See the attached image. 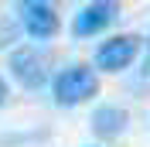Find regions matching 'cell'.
<instances>
[{
    "label": "cell",
    "instance_id": "1",
    "mask_svg": "<svg viewBox=\"0 0 150 147\" xmlns=\"http://www.w3.org/2000/svg\"><path fill=\"white\" fill-rule=\"evenodd\" d=\"M55 103L58 106H79V103H89L99 92V72H96V65L89 62H75L68 69L55 75Z\"/></svg>",
    "mask_w": 150,
    "mask_h": 147
},
{
    "label": "cell",
    "instance_id": "2",
    "mask_svg": "<svg viewBox=\"0 0 150 147\" xmlns=\"http://www.w3.org/2000/svg\"><path fill=\"white\" fill-rule=\"evenodd\" d=\"M140 45H143L140 34H112L106 41H99V48H96V55H92L96 72H123L126 65L137 62Z\"/></svg>",
    "mask_w": 150,
    "mask_h": 147
},
{
    "label": "cell",
    "instance_id": "3",
    "mask_svg": "<svg viewBox=\"0 0 150 147\" xmlns=\"http://www.w3.org/2000/svg\"><path fill=\"white\" fill-rule=\"evenodd\" d=\"M7 69L24 89H41V86H48V75H51L45 51L34 45H17L7 58Z\"/></svg>",
    "mask_w": 150,
    "mask_h": 147
},
{
    "label": "cell",
    "instance_id": "4",
    "mask_svg": "<svg viewBox=\"0 0 150 147\" xmlns=\"http://www.w3.org/2000/svg\"><path fill=\"white\" fill-rule=\"evenodd\" d=\"M17 21H21V28L28 31L34 41H48V38H55L58 28H62L58 10L51 7V4H41V0H24V4H17Z\"/></svg>",
    "mask_w": 150,
    "mask_h": 147
},
{
    "label": "cell",
    "instance_id": "5",
    "mask_svg": "<svg viewBox=\"0 0 150 147\" xmlns=\"http://www.w3.org/2000/svg\"><path fill=\"white\" fill-rule=\"evenodd\" d=\"M116 14H120V4H106V0H96V4H85V7H79V14H75L72 21V34L75 38H92L99 34V31H106L116 21Z\"/></svg>",
    "mask_w": 150,
    "mask_h": 147
},
{
    "label": "cell",
    "instance_id": "6",
    "mask_svg": "<svg viewBox=\"0 0 150 147\" xmlns=\"http://www.w3.org/2000/svg\"><path fill=\"white\" fill-rule=\"evenodd\" d=\"M89 123H92V133L99 140H116L126 130V123H130V113L123 110V106H116V103H103V106L92 110Z\"/></svg>",
    "mask_w": 150,
    "mask_h": 147
},
{
    "label": "cell",
    "instance_id": "7",
    "mask_svg": "<svg viewBox=\"0 0 150 147\" xmlns=\"http://www.w3.org/2000/svg\"><path fill=\"white\" fill-rule=\"evenodd\" d=\"M4 103H7V82L0 79V106H4Z\"/></svg>",
    "mask_w": 150,
    "mask_h": 147
}]
</instances>
